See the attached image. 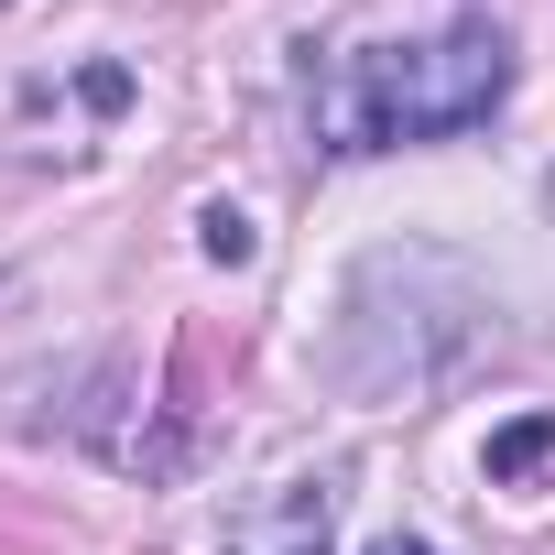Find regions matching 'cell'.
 <instances>
[{
	"label": "cell",
	"mask_w": 555,
	"mask_h": 555,
	"mask_svg": "<svg viewBox=\"0 0 555 555\" xmlns=\"http://www.w3.org/2000/svg\"><path fill=\"white\" fill-rule=\"evenodd\" d=\"M501 99H512V34L447 23L414 44H349L317 77V131H327V153H392V142L479 131Z\"/></svg>",
	"instance_id": "1"
},
{
	"label": "cell",
	"mask_w": 555,
	"mask_h": 555,
	"mask_svg": "<svg viewBox=\"0 0 555 555\" xmlns=\"http://www.w3.org/2000/svg\"><path fill=\"white\" fill-rule=\"evenodd\" d=\"M338 533V490L327 479H272L229 512V555H327Z\"/></svg>",
	"instance_id": "2"
},
{
	"label": "cell",
	"mask_w": 555,
	"mask_h": 555,
	"mask_svg": "<svg viewBox=\"0 0 555 555\" xmlns=\"http://www.w3.org/2000/svg\"><path fill=\"white\" fill-rule=\"evenodd\" d=\"M544 457H555V414H522V425H501V436H490V479H501V490H522Z\"/></svg>",
	"instance_id": "3"
},
{
	"label": "cell",
	"mask_w": 555,
	"mask_h": 555,
	"mask_svg": "<svg viewBox=\"0 0 555 555\" xmlns=\"http://www.w3.org/2000/svg\"><path fill=\"white\" fill-rule=\"evenodd\" d=\"M207 261H250V218L240 207H207Z\"/></svg>",
	"instance_id": "4"
},
{
	"label": "cell",
	"mask_w": 555,
	"mask_h": 555,
	"mask_svg": "<svg viewBox=\"0 0 555 555\" xmlns=\"http://www.w3.org/2000/svg\"><path fill=\"white\" fill-rule=\"evenodd\" d=\"M371 555H436V544H425V533H382Z\"/></svg>",
	"instance_id": "5"
}]
</instances>
